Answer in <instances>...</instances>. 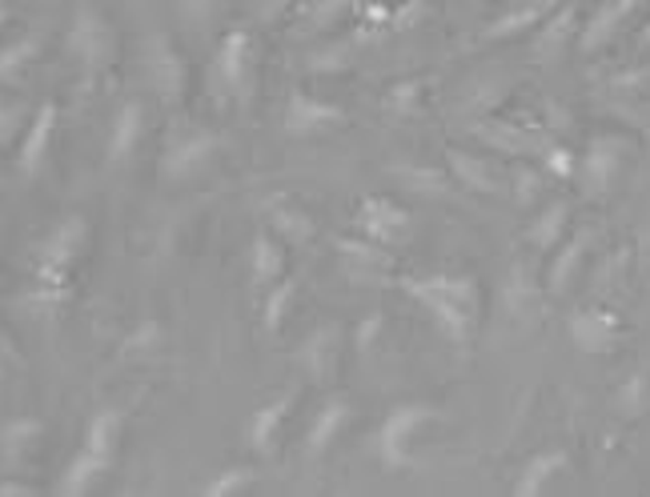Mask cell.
Masks as SVG:
<instances>
[{
  "mask_svg": "<svg viewBox=\"0 0 650 497\" xmlns=\"http://www.w3.org/2000/svg\"><path fill=\"white\" fill-rule=\"evenodd\" d=\"M406 293L433 317L450 341H466L482 314V289L466 273H433L422 282H406Z\"/></svg>",
  "mask_w": 650,
  "mask_h": 497,
  "instance_id": "6da1fadb",
  "label": "cell"
},
{
  "mask_svg": "<svg viewBox=\"0 0 650 497\" xmlns=\"http://www.w3.org/2000/svg\"><path fill=\"white\" fill-rule=\"evenodd\" d=\"M438 413L430 405H398V410L386 417L378 433V450H381V462L390 465V469H401V465H410L413 457V437L433 422Z\"/></svg>",
  "mask_w": 650,
  "mask_h": 497,
  "instance_id": "7a4b0ae2",
  "label": "cell"
},
{
  "mask_svg": "<svg viewBox=\"0 0 650 497\" xmlns=\"http://www.w3.org/2000/svg\"><path fill=\"white\" fill-rule=\"evenodd\" d=\"M358 225H361V237L374 241V245H401V241L410 237L413 229V216L398 205V201H386V197H366L358 209Z\"/></svg>",
  "mask_w": 650,
  "mask_h": 497,
  "instance_id": "3957f363",
  "label": "cell"
},
{
  "mask_svg": "<svg viewBox=\"0 0 650 497\" xmlns=\"http://www.w3.org/2000/svg\"><path fill=\"white\" fill-rule=\"evenodd\" d=\"M618 169H622V149H618V141H610V137H595L583 157V189L590 197L607 193L610 184H615Z\"/></svg>",
  "mask_w": 650,
  "mask_h": 497,
  "instance_id": "277c9868",
  "label": "cell"
},
{
  "mask_svg": "<svg viewBox=\"0 0 650 497\" xmlns=\"http://www.w3.org/2000/svg\"><path fill=\"white\" fill-rule=\"evenodd\" d=\"M570 334L583 353H610L618 346V317L607 309H586V314H575Z\"/></svg>",
  "mask_w": 650,
  "mask_h": 497,
  "instance_id": "5b68a950",
  "label": "cell"
},
{
  "mask_svg": "<svg viewBox=\"0 0 650 497\" xmlns=\"http://www.w3.org/2000/svg\"><path fill=\"white\" fill-rule=\"evenodd\" d=\"M342 120L346 117L334 105H322V101H310V97L290 101V133H297V137H317V133L334 129Z\"/></svg>",
  "mask_w": 650,
  "mask_h": 497,
  "instance_id": "8992f818",
  "label": "cell"
},
{
  "mask_svg": "<svg viewBox=\"0 0 650 497\" xmlns=\"http://www.w3.org/2000/svg\"><path fill=\"white\" fill-rule=\"evenodd\" d=\"M445 165H450V173L466 184L470 193H499V177L490 173L486 161H478V157H470V152L450 149L445 152Z\"/></svg>",
  "mask_w": 650,
  "mask_h": 497,
  "instance_id": "52a82bcc",
  "label": "cell"
},
{
  "mask_svg": "<svg viewBox=\"0 0 650 497\" xmlns=\"http://www.w3.org/2000/svg\"><path fill=\"white\" fill-rule=\"evenodd\" d=\"M566 229H570V205H563V201H554L551 209H542L538 221L531 225V241L538 253H551V248L563 245Z\"/></svg>",
  "mask_w": 650,
  "mask_h": 497,
  "instance_id": "ba28073f",
  "label": "cell"
},
{
  "mask_svg": "<svg viewBox=\"0 0 650 497\" xmlns=\"http://www.w3.org/2000/svg\"><path fill=\"white\" fill-rule=\"evenodd\" d=\"M354 417V410H349V401H342V398H334L329 405L322 410V417L314 422V430H310V437H305V450L310 454H322L325 445L334 442L337 433H342V425Z\"/></svg>",
  "mask_w": 650,
  "mask_h": 497,
  "instance_id": "9c48e42d",
  "label": "cell"
},
{
  "mask_svg": "<svg viewBox=\"0 0 650 497\" xmlns=\"http://www.w3.org/2000/svg\"><path fill=\"white\" fill-rule=\"evenodd\" d=\"M558 469H566V454H534L531 462L522 465L518 482H514V489L518 494H542V489L551 486V477L558 474Z\"/></svg>",
  "mask_w": 650,
  "mask_h": 497,
  "instance_id": "30bf717a",
  "label": "cell"
},
{
  "mask_svg": "<svg viewBox=\"0 0 650 497\" xmlns=\"http://www.w3.org/2000/svg\"><path fill=\"white\" fill-rule=\"evenodd\" d=\"M583 253H586V237H570L566 245H558V257H554L551 277H546V285H551L554 293L570 289V282L578 277V261H583Z\"/></svg>",
  "mask_w": 650,
  "mask_h": 497,
  "instance_id": "8fae6325",
  "label": "cell"
},
{
  "mask_svg": "<svg viewBox=\"0 0 650 497\" xmlns=\"http://www.w3.org/2000/svg\"><path fill=\"white\" fill-rule=\"evenodd\" d=\"M639 0H610V4H602V12L595 17V24L586 29V49H598V44H607V36L618 29V21H627V12L635 9Z\"/></svg>",
  "mask_w": 650,
  "mask_h": 497,
  "instance_id": "7c38bea8",
  "label": "cell"
},
{
  "mask_svg": "<svg viewBox=\"0 0 650 497\" xmlns=\"http://www.w3.org/2000/svg\"><path fill=\"white\" fill-rule=\"evenodd\" d=\"M253 261H258V277H261V282H273V277L282 273L285 253H282V245L270 237V233H261L258 245H253Z\"/></svg>",
  "mask_w": 650,
  "mask_h": 497,
  "instance_id": "4fadbf2b",
  "label": "cell"
},
{
  "mask_svg": "<svg viewBox=\"0 0 650 497\" xmlns=\"http://www.w3.org/2000/svg\"><path fill=\"white\" fill-rule=\"evenodd\" d=\"M245 68H250V36L238 33V36H229V44H226V76L229 81H241Z\"/></svg>",
  "mask_w": 650,
  "mask_h": 497,
  "instance_id": "5bb4252c",
  "label": "cell"
},
{
  "mask_svg": "<svg viewBox=\"0 0 650 497\" xmlns=\"http://www.w3.org/2000/svg\"><path fill=\"white\" fill-rule=\"evenodd\" d=\"M285 413H290V398H282V401H273L270 410L265 413H258V422H253V442H270L273 433H277V425L285 422Z\"/></svg>",
  "mask_w": 650,
  "mask_h": 497,
  "instance_id": "9a60e30c",
  "label": "cell"
},
{
  "mask_svg": "<svg viewBox=\"0 0 650 497\" xmlns=\"http://www.w3.org/2000/svg\"><path fill=\"white\" fill-rule=\"evenodd\" d=\"M546 12H551V9H546V4H538V9H526V12H518V17H506V21H499L494 29H490V36H494V41H502V36L526 33V29H531L534 21H542Z\"/></svg>",
  "mask_w": 650,
  "mask_h": 497,
  "instance_id": "2e32d148",
  "label": "cell"
},
{
  "mask_svg": "<svg viewBox=\"0 0 650 497\" xmlns=\"http://www.w3.org/2000/svg\"><path fill=\"white\" fill-rule=\"evenodd\" d=\"M137 129H141V113H137V108H129V113L120 117V125H117V141H113V157H120V152L129 149V145H137Z\"/></svg>",
  "mask_w": 650,
  "mask_h": 497,
  "instance_id": "e0dca14e",
  "label": "cell"
},
{
  "mask_svg": "<svg viewBox=\"0 0 650 497\" xmlns=\"http://www.w3.org/2000/svg\"><path fill=\"white\" fill-rule=\"evenodd\" d=\"M538 189H542V181L531 173V169H518V173H514V197H518V205L538 201Z\"/></svg>",
  "mask_w": 650,
  "mask_h": 497,
  "instance_id": "ac0fdd59",
  "label": "cell"
},
{
  "mask_svg": "<svg viewBox=\"0 0 650 497\" xmlns=\"http://www.w3.org/2000/svg\"><path fill=\"white\" fill-rule=\"evenodd\" d=\"M277 229H285V237H297V241H310V233H314V225L302 213H277Z\"/></svg>",
  "mask_w": 650,
  "mask_h": 497,
  "instance_id": "d6986e66",
  "label": "cell"
},
{
  "mask_svg": "<svg viewBox=\"0 0 650 497\" xmlns=\"http://www.w3.org/2000/svg\"><path fill=\"white\" fill-rule=\"evenodd\" d=\"M546 169L554 177H570L575 173V152L570 149H546Z\"/></svg>",
  "mask_w": 650,
  "mask_h": 497,
  "instance_id": "ffe728a7",
  "label": "cell"
},
{
  "mask_svg": "<svg viewBox=\"0 0 650 497\" xmlns=\"http://www.w3.org/2000/svg\"><path fill=\"white\" fill-rule=\"evenodd\" d=\"M290 297H293V282H285L282 289L273 293V302H270V329H277V325H282V309L290 305Z\"/></svg>",
  "mask_w": 650,
  "mask_h": 497,
  "instance_id": "44dd1931",
  "label": "cell"
},
{
  "mask_svg": "<svg viewBox=\"0 0 650 497\" xmlns=\"http://www.w3.org/2000/svg\"><path fill=\"white\" fill-rule=\"evenodd\" d=\"M642 44H650V21H647V29H642Z\"/></svg>",
  "mask_w": 650,
  "mask_h": 497,
  "instance_id": "7402d4cb",
  "label": "cell"
}]
</instances>
